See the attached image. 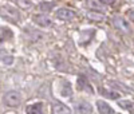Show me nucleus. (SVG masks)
I'll list each match as a JSON object with an SVG mask.
<instances>
[{
	"label": "nucleus",
	"instance_id": "nucleus-1",
	"mask_svg": "<svg viewBox=\"0 0 134 114\" xmlns=\"http://www.w3.org/2000/svg\"><path fill=\"white\" fill-rule=\"evenodd\" d=\"M21 102V97H20V93L18 91H8V93L4 94V104L9 107H16L20 105Z\"/></svg>",
	"mask_w": 134,
	"mask_h": 114
},
{
	"label": "nucleus",
	"instance_id": "nucleus-2",
	"mask_svg": "<svg viewBox=\"0 0 134 114\" xmlns=\"http://www.w3.org/2000/svg\"><path fill=\"white\" fill-rule=\"evenodd\" d=\"M55 15H57L59 20H63V21H70L75 18V12L71 11L70 8H59Z\"/></svg>",
	"mask_w": 134,
	"mask_h": 114
},
{
	"label": "nucleus",
	"instance_id": "nucleus-3",
	"mask_svg": "<svg viewBox=\"0 0 134 114\" xmlns=\"http://www.w3.org/2000/svg\"><path fill=\"white\" fill-rule=\"evenodd\" d=\"M113 23H114L115 28H118L121 32H125V34H130L131 32V27L129 26V23L124 18L117 16V18H114V21Z\"/></svg>",
	"mask_w": 134,
	"mask_h": 114
},
{
	"label": "nucleus",
	"instance_id": "nucleus-4",
	"mask_svg": "<svg viewBox=\"0 0 134 114\" xmlns=\"http://www.w3.org/2000/svg\"><path fill=\"white\" fill-rule=\"evenodd\" d=\"M78 89L82 90V91H87V93H90V94H94V89L90 86V83H88L87 78L85 75H81L78 78Z\"/></svg>",
	"mask_w": 134,
	"mask_h": 114
},
{
	"label": "nucleus",
	"instance_id": "nucleus-5",
	"mask_svg": "<svg viewBox=\"0 0 134 114\" xmlns=\"http://www.w3.org/2000/svg\"><path fill=\"white\" fill-rule=\"evenodd\" d=\"M26 114H46L44 111V106L40 102H36V104L28 105L26 109Z\"/></svg>",
	"mask_w": 134,
	"mask_h": 114
},
{
	"label": "nucleus",
	"instance_id": "nucleus-6",
	"mask_svg": "<svg viewBox=\"0 0 134 114\" xmlns=\"http://www.w3.org/2000/svg\"><path fill=\"white\" fill-rule=\"evenodd\" d=\"M34 21L40 27H51L52 26L51 19L48 16H46V15H35L34 16Z\"/></svg>",
	"mask_w": 134,
	"mask_h": 114
},
{
	"label": "nucleus",
	"instance_id": "nucleus-7",
	"mask_svg": "<svg viewBox=\"0 0 134 114\" xmlns=\"http://www.w3.org/2000/svg\"><path fill=\"white\" fill-rule=\"evenodd\" d=\"M88 7H91V11H98V12H105L106 8L102 2H99V0H88Z\"/></svg>",
	"mask_w": 134,
	"mask_h": 114
},
{
	"label": "nucleus",
	"instance_id": "nucleus-8",
	"mask_svg": "<svg viewBox=\"0 0 134 114\" xmlns=\"http://www.w3.org/2000/svg\"><path fill=\"white\" fill-rule=\"evenodd\" d=\"M86 16H87V19H90L91 21H97V23L103 21L106 19L105 15H102V12H98V11H88V12L86 14Z\"/></svg>",
	"mask_w": 134,
	"mask_h": 114
},
{
	"label": "nucleus",
	"instance_id": "nucleus-9",
	"mask_svg": "<svg viewBox=\"0 0 134 114\" xmlns=\"http://www.w3.org/2000/svg\"><path fill=\"white\" fill-rule=\"evenodd\" d=\"M52 114H71V111L63 104H55L52 107Z\"/></svg>",
	"mask_w": 134,
	"mask_h": 114
},
{
	"label": "nucleus",
	"instance_id": "nucleus-10",
	"mask_svg": "<svg viewBox=\"0 0 134 114\" xmlns=\"http://www.w3.org/2000/svg\"><path fill=\"white\" fill-rule=\"evenodd\" d=\"M97 107H98V111L100 114H113V109H111L103 101H98L97 102Z\"/></svg>",
	"mask_w": 134,
	"mask_h": 114
},
{
	"label": "nucleus",
	"instance_id": "nucleus-11",
	"mask_svg": "<svg viewBox=\"0 0 134 114\" xmlns=\"http://www.w3.org/2000/svg\"><path fill=\"white\" fill-rule=\"evenodd\" d=\"M75 107H76V111L81 113V114H88V113H91V106L88 105L87 102H85V101L79 102V104H76Z\"/></svg>",
	"mask_w": 134,
	"mask_h": 114
},
{
	"label": "nucleus",
	"instance_id": "nucleus-12",
	"mask_svg": "<svg viewBox=\"0 0 134 114\" xmlns=\"http://www.w3.org/2000/svg\"><path fill=\"white\" fill-rule=\"evenodd\" d=\"M54 7H55L54 2H42L39 4V9L43 11V12H48V11H51Z\"/></svg>",
	"mask_w": 134,
	"mask_h": 114
},
{
	"label": "nucleus",
	"instance_id": "nucleus-13",
	"mask_svg": "<svg viewBox=\"0 0 134 114\" xmlns=\"http://www.w3.org/2000/svg\"><path fill=\"white\" fill-rule=\"evenodd\" d=\"M94 34H95V31H94V30H88V31H85V32L82 34V36H86V39H85V38H82V39H81V43H83V44H87L88 42H90V39L94 36Z\"/></svg>",
	"mask_w": 134,
	"mask_h": 114
},
{
	"label": "nucleus",
	"instance_id": "nucleus-14",
	"mask_svg": "<svg viewBox=\"0 0 134 114\" xmlns=\"http://www.w3.org/2000/svg\"><path fill=\"white\" fill-rule=\"evenodd\" d=\"M60 94H62L63 97H70V95L72 94L71 85H70L69 82H64V86H63V87H62V90H60Z\"/></svg>",
	"mask_w": 134,
	"mask_h": 114
},
{
	"label": "nucleus",
	"instance_id": "nucleus-15",
	"mask_svg": "<svg viewBox=\"0 0 134 114\" xmlns=\"http://www.w3.org/2000/svg\"><path fill=\"white\" fill-rule=\"evenodd\" d=\"M100 94H103L106 95L107 98H111V99H118L119 98V94L118 93H113V91H107V90H103V89H100Z\"/></svg>",
	"mask_w": 134,
	"mask_h": 114
},
{
	"label": "nucleus",
	"instance_id": "nucleus-16",
	"mask_svg": "<svg viewBox=\"0 0 134 114\" xmlns=\"http://www.w3.org/2000/svg\"><path fill=\"white\" fill-rule=\"evenodd\" d=\"M2 62L4 63V64H12V62H14V58H12V56H11V55H7L4 51H2Z\"/></svg>",
	"mask_w": 134,
	"mask_h": 114
},
{
	"label": "nucleus",
	"instance_id": "nucleus-17",
	"mask_svg": "<svg viewBox=\"0 0 134 114\" xmlns=\"http://www.w3.org/2000/svg\"><path fill=\"white\" fill-rule=\"evenodd\" d=\"M4 38H5V39L12 38V32H11V30H9V28L2 27V42H4Z\"/></svg>",
	"mask_w": 134,
	"mask_h": 114
},
{
	"label": "nucleus",
	"instance_id": "nucleus-18",
	"mask_svg": "<svg viewBox=\"0 0 134 114\" xmlns=\"http://www.w3.org/2000/svg\"><path fill=\"white\" fill-rule=\"evenodd\" d=\"M16 3H18V6L20 8H23V9L31 7V0H16Z\"/></svg>",
	"mask_w": 134,
	"mask_h": 114
},
{
	"label": "nucleus",
	"instance_id": "nucleus-19",
	"mask_svg": "<svg viewBox=\"0 0 134 114\" xmlns=\"http://www.w3.org/2000/svg\"><path fill=\"white\" fill-rule=\"evenodd\" d=\"M119 105L122 106V107H125V109H131V107H134V105L131 104V102H127V101H124V102H119Z\"/></svg>",
	"mask_w": 134,
	"mask_h": 114
},
{
	"label": "nucleus",
	"instance_id": "nucleus-20",
	"mask_svg": "<svg viewBox=\"0 0 134 114\" xmlns=\"http://www.w3.org/2000/svg\"><path fill=\"white\" fill-rule=\"evenodd\" d=\"M127 18H129L131 21H134V9H129V11H127Z\"/></svg>",
	"mask_w": 134,
	"mask_h": 114
},
{
	"label": "nucleus",
	"instance_id": "nucleus-21",
	"mask_svg": "<svg viewBox=\"0 0 134 114\" xmlns=\"http://www.w3.org/2000/svg\"><path fill=\"white\" fill-rule=\"evenodd\" d=\"M99 2H102L103 4L109 6V4H111V3H114V0H99Z\"/></svg>",
	"mask_w": 134,
	"mask_h": 114
}]
</instances>
